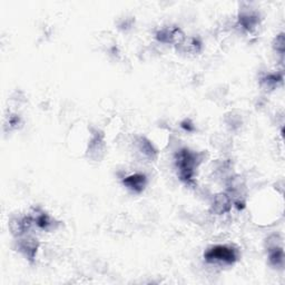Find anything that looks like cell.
Returning <instances> with one entry per match:
<instances>
[{
	"label": "cell",
	"instance_id": "4",
	"mask_svg": "<svg viewBox=\"0 0 285 285\" xmlns=\"http://www.w3.org/2000/svg\"><path fill=\"white\" fill-rule=\"evenodd\" d=\"M124 185H126L129 190L135 193H140L144 191L146 186V176L142 174H134L123 181Z\"/></svg>",
	"mask_w": 285,
	"mask_h": 285
},
{
	"label": "cell",
	"instance_id": "1",
	"mask_svg": "<svg viewBox=\"0 0 285 285\" xmlns=\"http://www.w3.org/2000/svg\"><path fill=\"white\" fill-rule=\"evenodd\" d=\"M197 161L198 158L196 154L187 150V148H183L177 153V155H176V165H177V168L180 170L181 180L185 181L186 183H189L193 180Z\"/></svg>",
	"mask_w": 285,
	"mask_h": 285
},
{
	"label": "cell",
	"instance_id": "3",
	"mask_svg": "<svg viewBox=\"0 0 285 285\" xmlns=\"http://www.w3.org/2000/svg\"><path fill=\"white\" fill-rule=\"evenodd\" d=\"M37 247H38V245H37L35 238L25 237V238L19 239L18 250L26 256L28 260L31 261L33 258H35Z\"/></svg>",
	"mask_w": 285,
	"mask_h": 285
},
{
	"label": "cell",
	"instance_id": "6",
	"mask_svg": "<svg viewBox=\"0 0 285 285\" xmlns=\"http://www.w3.org/2000/svg\"><path fill=\"white\" fill-rule=\"evenodd\" d=\"M138 147H139V151L144 154L145 156L147 157H154L156 154V151L154 150V146L152 145L151 141H148L145 138H140L139 142H138Z\"/></svg>",
	"mask_w": 285,
	"mask_h": 285
},
{
	"label": "cell",
	"instance_id": "2",
	"mask_svg": "<svg viewBox=\"0 0 285 285\" xmlns=\"http://www.w3.org/2000/svg\"><path fill=\"white\" fill-rule=\"evenodd\" d=\"M204 256L208 262L219 261L226 264L234 263L237 260L236 251L233 247L225 246V245H218V246L209 248Z\"/></svg>",
	"mask_w": 285,
	"mask_h": 285
},
{
	"label": "cell",
	"instance_id": "7",
	"mask_svg": "<svg viewBox=\"0 0 285 285\" xmlns=\"http://www.w3.org/2000/svg\"><path fill=\"white\" fill-rule=\"evenodd\" d=\"M283 259H284V254L282 248L274 247L273 251H271L270 261L273 265H281L283 263Z\"/></svg>",
	"mask_w": 285,
	"mask_h": 285
},
{
	"label": "cell",
	"instance_id": "5",
	"mask_svg": "<svg viewBox=\"0 0 285 285\" xmlns=\"http://www.w3.org/2000/svg\"><path fill=\"white\" fill-rule=\"evenodd\" d=\"M231 208V198L226 194H220L214 198L213 210L218 214H224Z\"/></svg>",
	"mask_w": 285,
	"mask_h": 285
}]
</instances>
